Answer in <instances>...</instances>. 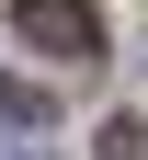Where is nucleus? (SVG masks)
Masks as SVG:
<instances>
[{
  "instance_id": "1",
  "label": "nucleus",
  "mask_w": 148,
  "mask_h": 160,
  "mask_svg": "<svg viewBox=\"0 0 148 160\" xmlns=\"http://www.w3.org/2000/svg\"><path fill=\"white\" fill-rule=\"evenodd\" d=\"M12 23H23V46H46V57H103V23L80 0H23Z\"/></svg>"
},
{
  "instance_id": "3",
  "label": "nucleus",
  "mask_w": 148,
  "mask_h": 160,
  "mask_svg": "<svg viewBox=\"0 0 148 160\" xmlns=\"http://www.w3.org/2000/svg\"><path fill=\"white\" fill-rule=\"evenodd\" d=\"M91 160H148V137H137V126H103V149H91Z\"/></svg>"
},
{
  "instance_id": "4",
  "label": "nucleus",
  "mask_w": 148,
  "mask_h": 160,
  "mask_svg": "<svg viewBox=\"0 0 148 160\" xmlns=\"http://www.w3.org/2000/svg\"><path fill=\"white\" fill-rule=\"evenodd\" d=\"M0 160H46V149H0Z\"/></svg>"
},
{
  "instance_id": "2",
  "label": "nucleus",
  "mask_w": 148,
  "mask_h": 160,
  "mask_svg": "<svg viewBox=\"0 0 148 160\" xmlns=\"http://www.w3.org/2000/svg\"><path fill=\"white\" fill-rule=\"evenodd\" d=\"M0 114H12V126H46V92H34V80H0Z\"/></svg>"
}]
</instances>
